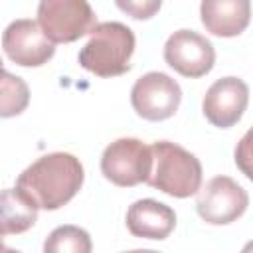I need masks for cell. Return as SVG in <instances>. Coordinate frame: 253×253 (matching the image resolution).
Segmentation results:
<instances>
[{"label":"cell","mask_w":253,"mask_h":253,"mask_svg":"<svg viewBox=\"0 0 253 253\" xmlns=\"http://www.w3.org/2000/svg\"><path fill=\"white\" fill-rule=\"evenodd\" d=\"M4 71V63H2V57H0V73Z\"/></svg>","instance_id":"cell-17"},{"label":"cell","mask_w":253,"mask_h":253,"mask_svg":"<svg viewBox=\"0 0 253 253\" xmlns=\"http://www.w3.org/2000/svg\"><path fill=\"white\" fill-rule=\"evenodd\" d=\"M152 168L148 184L172 198H190L202 186L200 160L170 140H158L150 146Z\"/></svg>","instance_id":"cell-3"},{"label":"cell","mask_w":253,"mask_h":253,"mask_svg":"<svg viewBox=\"0 0 253 253\" xmlns=\"http://www.w3.org/2000/svg\"><path fill=\"white\" fill-rule=\"evenodd\" d=\"M152 168L150 146L138 138L123 136L113 140L101 156L103 176L121 188H132L148 180Z\"/></svg>","instance_id":"cell-5"},{"label":"cell","mask_w":253,"mask_h":253,"mask_svg":"<svg viewBox=\"0 0 253 253\" xmlns=\"http://www.w3.org/2000/svg\"><path fill=\"white\" fill-rule=\"evenodd\" d=\"M38 221V206L16 186L0 190V237L28 231Z\"/></svg>","instance_id":"cell-13"},{"label":"cell","mask_w":253,"mask_h":253,"mask_svg":"<svg viewBox=\"0 0 253 253\" xmlns=\"http://www.w3.org/2000/svg\"><path fill=\"white\" fill-rule=\"evenodd\" d=\"M30 103V89L28 83L8 73L6 69L0 73V119H10L26 111Z\"/></svg>","instance_id":"cell-14"},{"label":"cell","mask_w":253,"mask_h":253,"mask_svg":"<svg viewBox=\"0 0 253 253\" xmlns=\"http://www.w3.org/2000/svg\"><path fill=\"white\" fill-rule=\"evenodd\" d=\"M91 247L89 233L77 225L55 227L43 243L45 253H89Z\"/></svg>","instance_id":"cell-15"},{"label":"cell","mask_w":253,"mask_h":253,"mask_svg":"<svg viewBox=\"0 0 253 253\" xmlns=\"http://www.w3.org/2000/svg\"><path fill=\"white\" fill-rule=\"evenodd\" d=\"M249 87L239 77H221L206 91L202 101L204 117L217 128L233 126L245 113Z\"/></svg>","instance_id":"cell-10"},{"label":"cell","mask_w":253,"mask_h":253,"mask_svg":"<svg viewBox=\"0 0 253 253\" xmlns=\"http://www.w3.org/2000/svg\"><path fill=\"white\" fill-rule=\"evenodd\" d=\"M164 61L188 79L204 77L215 63V49L194 30H178L164 43Z\"/></svg>","instance_id":"cell-8"},{"label":"cell","mask_w":253,"mask_h":253,"mask_svg":"<svg viewBox=\"0 0 253 253\" xmlns=\"http://www.w3.org/2000/svg\"><path fill=\"white\" fill-rule=\"evenodd\" d=\"M0 249H4V245H2V237H0Z\"/></svg>","instance_id":"cell-18"},{"label":"cell","mask_w":253,"mask_h":253,"mask_svg":"<svg viewBox=\"0 0 253 253\" xmlns=\"http://www.w3.org/2000/svg\"><path fill=\"white\" fill-rule=\"evenodd\" d=\"M134 34L121 22H101L89 32V42L79 51V65L97 77H117L130 69Z\"/></svg>","instance_id":"cell-2"},{"label":"cell","mask_w":253,"mask_h":253,"mask_svg":"<svg viewBox=\"0 0 253 253\" xmlns=\"http://www.w3.org/2000/svg\"><path fill=\"white\" fill-rule=\"evenodd\" d=\"M176 227V213L170 206L144 198L136 200L126 210V229L140 239H166Z\"/></svg>","instance_id":"cell-11"},{"label":"cell","mask_w":253,"mask_h":253,"mask_svg":"<svg viewBox=\"0 0 253 253\" xmlns=\"http://www.w3.org/2000/svg\"><path fill=\"white\" fill-rule=\"evenodd\" d=\"M85 180L83 164L69 152H49L32 162L16 180V186L38 210H59L75 198Z\"/></svg>","instance_id":"cell-1"},{"label":"cell","mask_w":253,"mask_h":253,"mask_svg":"<svg viewBox=\"0 0 253 253\" xmlns=\"http://www.w3.org/2000/svg\"><path fill=\"white\" fill-rule=\"evenodd\" d=\"M196 194L198 215L210 225H227L239 219L249 206L247 190L229 176H215L208 180Z\"/></svg>","instance_id":"cell-6"},{"label":"cell","mask_w":253,"mask_h":253,"mask_svg":"<svg viewBox=\"0 0 253 253\" xmlns=\"http://www.w3.org/2000/svg\"><path fill=\"white\" fill-rule=\"evenodd\" d=\"M2 47L6 55L22 67H40L55 53V43L49 42L40 24L34 20H14L2 34Z\"/></svg>","instance_id":"cell-9"},{"label":"cell","mask_w":253,"mask_h":253,"mask_svg":"<svg viewBox=\"0 0 253 253\" xmlns=\"http://www.w3.org/2000/svg\"><path fill=\"white\" fill-rule=\"evenodd\" d=\"M117 8L134 20H148L158 14L162 0H115Z\"/></svg>","instance_id":"cell-16"},{"label":"cell","mask_w":253,"mask_h":253,"mask_svg":"<svg viewBox=\"0 0 253 253\" xmlns=\"http://www.w3.org/2000/svg\"><path fill=\"white\" fill-rule=\"evenodd\" d=\"M38 24L53 43H71L87 36L97 16L87 0H40Z\"/></svg>","instance_id":"cell-4"},{"label":"cell","mask_w":253,"mask_h":253,"mask_svg":"<svg viewBox=\"0 0 253 253\" xmlns=\"http://www.w3.org/2000/svg\"><path fill=\"white\" fill-rule=\"evenodd\" d=\"M182 101V89L176 79L162 71H148L138 77L130 89V103L144 121L170 119Z\"/></svg>","instance_id":"cell-7"},{"label":"cell","mask_w":253,"mask_h":253,"mask_svg":"<svg viewBox=\"0 0 253 253\" xmlns=\"http://www.w3.org/2000/svg\"><path fill=\"white\" fill-rule=\"evenodd\" d=\"M200 16L204 28L219 38H235L249 26V0H202Z\"/></svg>","instance_id":"cell-12"}]
</instances>
